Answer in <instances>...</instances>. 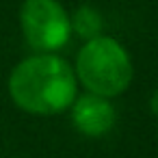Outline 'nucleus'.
I'll return each instance as SVG.
<instances>
[{"mask_svg": "<svg viewBox=\"0 0 158 158\" xmlns=\"http://www.w3.org/2000/svg\"><path fill=\"white\" fill-rule=\"evenodd\" d=\"M9 93L15 106L31 115H56L76 98V74L61 56L37 52L13 67Z\"/></svg>", "mask_w": 158, "mask_h": 158, "instance_id": "1", "label": "nucleus"}, {"mask_svg": "<svg viewBox=\"0 0 158 158\" xmlns=\"http://www.w3.org/2000/svg\"><path fill=\"white\" fill-rule=\"evenodd\" d=\"M132 61L126 48L110 37H95L85 41L76 56V76L89 93L115 98L132 82Z\"/></svg>", "mask_w": 158, "mask_h": 158, "instance_id": "2", "label": "nucleus"}, {"mask_svg": "<svg viewBox=\"0 0 158 158\" xmlns=\"http://www.w3.org/2000/svg\"><path fill=\"white\" fill-rule=\"evenodd\" d=\"M20 24L28 46L37 52L61 50L72 33L69 15L56 0H24Z\"/></svg>", "mask_w": 158, "mask_h": 158, "instance_id": "3", "label": "nucleus"}, {"mask_svg": "<svg viewBox=\"0 0 158 158\" xmlns=\"http://www.w3.org/2000/svg\"><path fill=\"white\" fill-rule=\"evenodd\" d=\"M72 121L76 130H80L87 136H102L115 126V108L108 102V98L85 93L76 95L72 102Z\"/></svg>", "mask_w": 158, "mask_h": 158, "instance_id": "4", "label": "nucleus"}, {"mask_svg": "<svg viewBox=\"0 0 158 158\" xmlns=\"http://www.w3.org/2000/svg\"><path fill=\"white\" fill-rule=\"evenodd\" d=\"M69 26H72V31H74L80 39L89 41V39H95V37L102 35L104 20H102V15H100L98 9H93L91 5H82V7H78V9L74 11V15L69 18Z\"/></svg>", "mask_w": 158, "mask_h": 158, "instance_id": "5", "label": "nucleus"}, {"mask_svg": "<svg viewBox=\"0 0 158 158\" xmlns=\"http://www.w3.org/2000/svg\"><path fill=\"white\" fill-rule=\"evenodd\" d=\"M149 108H152V113L158 117V91H154V95L149 98Z\"/></svg>", "mask_w": 158, "mask_h": 158, "instance_id": "6", "label": "nucleus"}]
</instances>
